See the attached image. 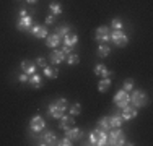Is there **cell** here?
<instances>
[{"label": "cell", "mask_w": 153, "mask_h": 146, "mask_svg": "<svg viewBox=\"0 0 153 146\" xmlns=\"http://www.w3.org/2000/svg\"><path fill=\"white\" fill-rule=\"evenodd\" d=\"M68 109V102L65 97H59L57 101H54L52 104H49V115H52V119H60L65 114V111Z\"/></svg>", "instance_id": "cell-1"}, {"label": "cell", "mask_w": 153, "mask_h": 146, "mask_svg": "<svg viewBox=\"0 0 153 146\" xmlns=\"http://www.w3.org/2000/svg\"><path fill=\"white\" fill-rule=\"evenodd\" d=\"M108 145H112V146H122V145H127V141H126V135H124V131L121 130V127L109 130V135H108Z\"/></svg>", "instance_id": "cell-2"}, {"label": "cell", "mask_w": 153, "mask_h": 146, "mask_svg": "<svg viewBox=\"0 0 153 146\" xmlns=\"http://www.w3.org/2000/svg\"><path fill=\"white\" fill-rule=\"evenodd\" d=\"M90 145L94 146H104L108 145V133L103 130H94L93 133H90Z\"/></svg>", "instance_id": "cell-3"}, {"label": "cell", "mask_w": 153, "mask_h": 146, "mask_svg": "<svg viewBox=\"0 0 153 146\" xmlns=\"http://www.w3.org/2000/svg\"><path fill=\"white\" fill-rule=\"evenodd\" d=\"M111 41L117 47H126L127 44H129V38H127V34L122 29H114V31L111 32Z\"/></svg>", "instance_id": "cell-4"}, {"label": "cell", "mask_w": 153, "mask_h": 146, "mask_svg": "<svg viewBox=\"0 0 153 146\" xmlns=\"http://www.w3.org/2000/svg\"><path fill=\"white\" fill-rule=\"evenodd\" d=\"M130 102L134 104V107H143V105H147V94L143 93L142 89H135L132 93V96H130Z\"/></svg>", "instance_id": "cell-5"}, {"label": "cell", "mask_w": 153, "mask_h": 146, "mask_svg": "<svg viewBox=\"0 0 153 146\" xmlns=\"http://www.w3.org/2000/svg\"><path fill=\"white\" fill-rule=\"evenodd\" d=\"M114 104L117 105V107H121V109H124L126 105H129L130 104V96H129V93L127 91H124V89H121V91H117V94L114 96Z\"/></svg>", "instance_id": "cell-6"}, {"label": "cell", "mask_w": 153, "mask_h": 146, "mask_svg": "<svg viewBox=\"0 0 153 146\" xmlns=\"http://www.w3.org/2000/svg\"><path fill=\"white\" fill-rule=\"evenodd\" d=\"M94 41L100 42V44H104L108 41H111V32H109V28L108 26H100L94 32Z\"/></svg>", "instance_id": "cell-7"}, {"label": "cell", "mask_w": 153, "mask_h": 146, "mask_svg": "<svg viewBox=\"0 0 153 146\" xmlns=\"http://www.w3.org/2000/svg\"><path fill=\"white\" fill-rule=\"evenodd\" d=\"M44 128H46V122H44V119H42L41 115H36L30 120V130L31 131L39 133V131H42Z\"/></svg>", "instance_id": "cell-8"}, {"label": "cell", "mask_w": 153, "mask_h": 146, "mask_svg": "<svg viewBox=\"0 0 153 146\" xmlns=\"http://www.w3.org/2000/svg\"><path fill=\"white\" fill-rule=\"evenodd\" d=\"M33 18L30 16V15H26V16H21V18H18V21H16V28L20 29V31H30V28L33 26Z\"/></svg>", "instance_id": "cell-9"}, {"label": "cell", "mask_w": 153, "mask_h": 146, "mask_svg": "<svg viewBox=\"0 0 153 146\" xmlns=\"http://www.w3.org/2000/svg\"><path fill=\"white\" fill-rule=\"evenodd\" d=\"M30 32L34 36V38L42 39V38L47 36V26H44V24H33V26L30 28Z\"/></svg>", "instance_id": "cell-10"}, {"label": "cell", "mask_w": 153, "mask_h": 146, "mask_svg": "<svg viewBox=\"0 0 153 146\" xmlns=\"http://www.w3.org/2000/svg\"><path fill=\"white\" fill-rule=\"evenodd\" d=\"M56 141H57L56 133H52V131H44V133H42V136H41V143H39V145H42V146H46V145H56Z\"/></svg>", "instance_id": "cell-11"}, {"label": "cell", "mask_w": 153, "mask_h": 146, "mask_svg": "<svg viewBox=\"0 0 153 146\" xmlns=\"http://www.w3.org/2000/svg\"><path fill=\"white\" fill-rule=\"evenodd\" d=\"M65 136H68L72 141L78 140V138L83 136V130L82 128H76V127H70L68 130H65Z\"/></svg>", "instance_id": "cell-12"}, {"label": "cell", "mask_w": 153, "mask_h": 146, "mask_svg": "<svg viewBox=\"0 0 153 146\" xmlns=\"http://www.w3.org/2000/svg\"><path fill=\"white\" fill-rule=\"evenodd\" d=\"M122 119L124 120H132L137 117V107H130V105H126V107L122 109Z\"/></svg>", "instance_id": "cell-13"}, {"label": "cell", "mask_w": 153, "mask_h": 146, "mask_svg": "<svg viewBox=\"0 0 153 146\" xmlns=\"http://www.w3.org/2000/svg\"><path fill=\"white\" fill-rule=\"evenodd\" d=\"M75 125V119H74V115H70V117H65V115H62L60 117V123H59V127L62 130H68L70 127H74Z\"/></svg>", "instance_id": "cell-14"}, {"label": "cell", "mask_w": 153, "mask_h": 146, "mask_svg": "<svg viewBox=\"0 0 153 146\" xmlns=\"http://www.w3.org/2000/svg\"><path fill=\"white\" fill-rule=\"evenodd\" d=\"M51 60H52L54 65H59V63H62V62L65 60V54L62 52V50H59V49H54L52 52H51Z\"/></svg>", "instance_id": "cell-15"}, {"label": "cell", "mask_w": 153, "mask_h": 146, "mask_svg": "<svg viewBox=\"0 0 153 146\" xmlns=\"http://www.w3.org/2000/svg\"><path fill=\"white\" fill-rule=\"evenodd\" d=\"M21 70L26 75H33V73H36V63L31 60H23L21 62Z\"/></svg>", "instance_id": "cell-16"}, {"label": "cell", "mask_w": 153, "mask_h": 146, "mask_svg": "<svg viewBox=\"0 0 153 146\" xmlns=\"http://www.w3.org/2000/svg\"><path fill=\"white\" fill-rule=\"evenodd\" d=\"M46 38H47V39H46V46L51 47V49H56V47L60 44V41H62V39L56 34V32H54V34H47Z\"/></svg>", "instance_id": "cell-17"}, {"label": "cell", "mask_w": 153, "mask_h": 146, "mask_svg": "<svg viewBox=\"0 0 153 146\" xmlns=\"http://www.w3.org/2000/svg\"><path fill=\"white\" fill-rule=\"evenodd\" d=\"M94 75L101 76V78H109V76L112 75V72H109V70H108V68H106V65L98 63L96 67H94Z\"/></svg>", "instance_id": "cell-18"}, {"label": "cell", "mask_w": 153, "mask_h": 146, "mask_svg": "<svg viewBox=\"0 0 153 146\" xmlns=\"http://www.w3.org/2000/svg\"><path fill=\"white\" fill-rule=\"evenodd\" d=\"M62 41H64V46L72 47V49H74V46L78 42V36L74 34V32H68L67 36H64V38H62Z\"/></svg>", "instance_id": "cell-19"}, {"label": "cell", "mask_w": 153, "mask_h": 146, "mask_svg": "<svg viewBox=\"0 0 153 146\" xmlns=\"http://www.w3.org/2000/svg\"><path fill=\"white\" fill-rule=\"evenodd\" d=\"M28 85L33 88H41L42 86V76L38 75V73H33V75H30V78H28Z\"/></svg>", "instance_id": "cell-20"}, {"label": "cell", "mask_w": 153, "mask_h": 146, "mask_svg": "<svg viewBox=\"0 0 153 146\" xmlns=\"http://www.w3.org/2000/svg\"><path fill=\"white\" fill-rule=\"evenodd\" d=\"M109 123H111V128H117V127H122L124 119L121 114H112L109 117Z\"/></svg>", "instance_id": "cell-21"}, {"label": "cell", "mask_w": 153, "mask_h": 146, "mask_svg": "<svg viewBox=\"0 0 153 146\" xmlns=\"http://www.w3.org/2000/svg\"><path fill=\"white\" fill-rule=\"evenodd\" d=\"M42 70H44V76H46V78L56 80L57 76H59V70H57V68H51L49 65H46V67L42 68Z\"/></svg>", "instance_id": "cell-22"}, {"label": "cell", "mask_w": 153, "mask_h": 146, "mask_svg": "<svg viewBox=\"0 0 153 146\" xmlns=\"http://www.w3.org/2000/svg\"><path fill=\"white\" fill-rule=\"evenodd\" d=\"M109 88H111V78H103L98 83V91L100 93H106Z\"/></svg>", "instance_id": "cell-23"}, {"label": "cell", "mask_w": 153, "mask_h": 146, "mask_svg": "<svg viewBox=\"0 0 153 146\" xmlns=\"http://www.w3.org/2000/svg\"><path fill=\"white\" fill-rule=\"evenodd\" d=\"M96 128H98V130H103V131H108V130H111V123H109V117H103V119H101L100 122H98Z\"/></svg>", "instance_id": "cell-24"}, {"label": "cell", "mask_w": 153, "mask_h": 146, "mask_svg": "<svg viewBox=\"0 0 153 146\" xmlns=\"http://www.w3.org/2000/svg\"><path fill=\"white\" fill-rule=\"evenodd\" d=\"M68 32H70V26H68V24H62V26H57L56 28V34L59 36L60 39L64 38V36H67Z\"/></svg>", "instance_id": "cell-25"}, {"label": "cell", "mask_w": 153, "mask_h": 146, "mask_svg": "<svg viewBox=\"0 0 153 146\" xmlns=\"http://www.w3.org/2000/svg\"><path fill=\"white\" fill-rule=\"evenodd\" d=\"M109 54H111L109 46H106V44H100V47H98V55L100 57H108Z\"/></svg>", "instance_id": "cell-26"}, {"label": "cell", "mask_w": 153, "mask_h": 146, "mask_svg": "<svg viewBox=\"0 0 153 146\" xmlns=\"http://www.w3.org/2000/svg\"><path fill=\"white\" fill-rule=\"evenodd\" d=\"M82 114V105H80V102H74V104L70 105V115H80Z\"/></svg>", "instance_id": "cell-27"}, {"label": "cell", "mask_w": 153, "mask_h": 146, "mask_svg": "<svg viewBox=\"0 0 153 146\" xmlns=\"http://www.w3.org/2000/svg\"><path fill=\"white\" fill-rule=\"evenodd\" d=\"M49 10H51V13H52V15H60V13H62V7H60L59 2L51 3V5H49Z\"/></svg>", "instance_id": "cell-28"}, {"label": "cell", "mask_w": 153, "mask_h": 146, "mask_svg": "<svg viewBox=\"0 0 153 146\" xmlns=\"http://www.w3.org/2000/svg\"><path fill=\"white\" fill-rule=\"evenodd\" d=\"M80 62V57L76 55V54H68L67 55V63L68 65H75V63H78Z\"/></svg>", "instance_id": "cell-29"}, {"label": "cell", "mask_w": 153, "mask_h": 146, "mask_svg": "<svg viewBox=\"0 0 153 146\" xmlns=\"http://www.w3.org/2000/svg\"><path fill=\"white\" fill-rule=\"evenodd\" d=\"M124 91H132L134 89V80H130V78H127L126 81H124V88H122Z\"/></svg>", "instance_id": "cell-30"}, {"label": "cell", "mask_w": 153, "mask_h": 146, "mask_svg": "<svg viewBox=\"0 0 153 146\" xmlns=\"http://www.w3.org/2000/svg\"><path fill=\"white\" fill-rule=\"evenodd\" d=\"M111 26L114 28V29H122V21L117 20V18H114V20L111 21Z\"/></svg>", "instance_id": "cell-31"}, {"label": "cell", "mask_w": 153, "mask_h": 146, "mask_svg": "<svg viewBox=\"0 0 153 146\" xmlns=\"http://www.w3.org/2000/svg\"><path fill=\"white\" fill-rule=\"evenodd\" d=\"M34 63H36V67L39 65L41 68H44L46 65H47V62H46V58H42V57H38V58H36V62H34Z\"/></svg>", "instance_id": "cell-32"}, {"label": "cell", "mask_w": 153, "mask_h": 146, "mask_svg": "<svg viewBox=\"0 0 153 146\" xmlns=\"http://www.w3.org/2000/svg\"><path fill=\"white\" fill-rule=\"evenodd\" d=\"M56 145H60V146H70V145H72V140H70L68 136H65V138H62L59 143H56Z\"/></svg>", "instance_id": "cell-33"}, {"label": "cell", "mask_w": 153, "mask_h": 146, "mask_svg": "<svg viewBox=\"0 0 153 146\" xmlns=\"http://www.w3.org/2000/svg\"><path fill=\"white\" fill-rule=\"evenodd\" d=\"M28 78H30V75H26V73H21V75L18 76V81H20V83H28Z\"/></svg>", "instance_id": "cell-34"}, {"label": "cell", "mask_w": 153, "mask_h": 146, "mask_svg": "<svg viewBox=\"0 0 153 146\" xmlns=\"http://www.w3.org/2000/svg\"><path fill=\"white\" fill-rule=\"evenodd\" d=\"M54 21H56V18H54V15H49V16L46 18V24H52Z\"/></svg>", "instance_id": "cell-35"}, {"label": "cell", "mask_w": 153, "mask_h": 146, "mask_svg": "<svg viewBox=\"0 0 153 146\" xmlns=\"http://www.w3.org/2000/svg\"><path fill=\"white\" fill-rule=\"evenodd\" d=\"M21 16H26V10H20V18Z\"/></svg>", "instance_id": "cell-36"}, {"label": "cell", "mask_w": 153, "mask_h": 146, "mask_svg": "<svg viewBox=\"0 0 153 146\" xmlns=\"http://www.w3.org/2000/svg\"><path fill=\"white\" fill-rule=\"evenodd\" d=\"M28 2H30V3H34V2H36V0H28Z\"/></svg>", "instance_id": "cell-37"}]
</instances>
